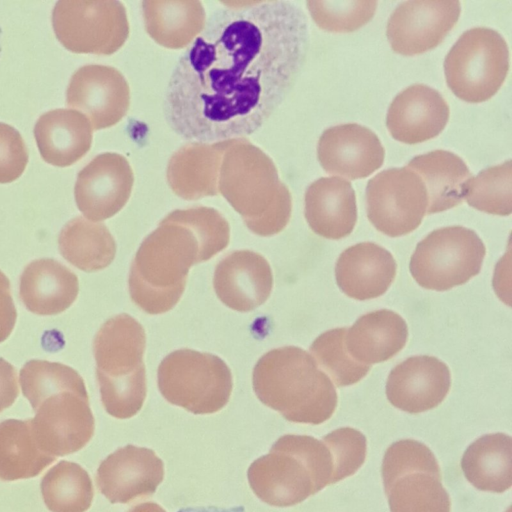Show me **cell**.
<instances>
[{"label": "cell", "instance_id": "15", "mask_svg": "<svg viewBox=\"0 0 512 512\" xmlns=\"http://www.w3.org/2000/svg\"><path fill=\"white\" fill-rule=\"evenodd\" d=\"M66 103L84 114L95 130L117 124L130 106V88L122 73L114 67L89 64L72 75L66 91Z\"/></svg>", "mask_w": 512, "mask_h": 512}, {"label": "cell", "instance_id": "1", "mask_svg": "<svg viewBox=\"0 0 512 512\" xmlns=\"http://www.w3.org/2000/svg\"><path fill=\"white\" fill-rule=\"evenodd\" d=\"M178 59L163 102L190 142L244 138L278 108L304 63L308 21L290 1L222 2Z\"/></svg>", "mask_w": 512, "mask_h": 512}, {"label": "cell", "instance_id": "3", "mask_svg": "<svg viewBox=\"0 0 512 512\" xmlns=\"http://www.w3.org/2000/svg\"><path fill=\"white\" fill-rule=\"evenodd\" d=\"M23 395L35 417L31 429L38 448L50 456L82 449L95 429L82 377L71 367L46 360H30L20 371Z\"/></svg>", "mask_w": 512, "mask_h": 512}, {"label": "cell", "instance_id": "34", "mask_svg": "<svg viewBox=\"0 0 512 512\" xmlns=\"http://www.w3.org/2000/svg\"><path fill=\"white\" fill-rule=\"evenodd\" d=\"M463 199L469 206L494 215L512 212V165L504 163L486 168L464 184Z\"/></svg>", "mask_w": 512, "mask_h": 512}, {"label": "cell", "instance_id": "36", "mask_svg": "<svg viewBox=\"0 0 512 512\" xmlns=\"http://www.w3.org/2000/svg\"><path fill=\"white\" fill-rule=\"evenodd\" d=\"M314 22L328 32H352L368 23L377 7L375 0L307 1Z\"/></svg>", "mask_w": 512, "mask_h": 512}, {"label": "cell", "instance_id": "18", "mask_svg": "<svg viewBox=\"0 0 512 512\" xmlns=\"http://www.w3.org/2000/svg\"><path fill=\"white\" fill-rule=\"evenodd\" d=\"M317 156L329 174L355 180L366 178L384 162V148L369 128L348 123L326 129L319 138Z\"/></svg>", "mask_w": 512, "mask_h": 512}, {"label": "cell", "instance_id": "25", "mask_svg": "<svg viewBox=\"0 0 512 512\" xmlns=\"http://www.w3.org/2000/svg\"><path fill=\"white\" fill-rule=\"evenodd\" d=\"M93 128L88 118L74 109H54L41 115L34 126V137L43 160L67 167L90 149Z\"/></svg>", "mask_w": 512, "mask_h": 512}, {"label": "cell", "instance_id": "37", "mask_svg": "<svg viewBox=\"0 0 512 512\" xmlns=\"http://www.w3.org/2000/svg\"><path fill=\"white\" fill-rule=\"evenodd\" d=\"M333 459V483L353 475L366 458V437L350 427L336 429L322 438Z\"/></svg>", "mask_w": 512, "mask_h": 512}, {"label": "cell", "instance_id": "14", "mask_svg": "<svg viewBox=\"0 0 512 512\" xmlns=\"http://www.w3.org/2000/svg\"><path fill=\"white\" fill-rule=\"evenodd\" d=\"M456 0H413L400 3L390 15L386 35L392 50L413 56L438 46L460 16Z\"/></svg>", "mask_w": 512, "mask_h": 512}, {"label": "cell", "instance_id": "28", "mask_svg": "<svg viewBox=\"0 0 512 512\" xmlns=\"http://www.w3.org/2000/svg\"><path fill=\"white\" fill-rule=\"evenodd\" d=\"M147 34L169 49L189 46L206 24V12L200 1L155 0L142 2Z\"/></svg>", "mask_w": 512, "mask_h": 512}, {"label": "cell", "instance_id": "27", "mask_svg": "<svg viewBox=\"0 0 512 512\" xmlns=\"http://www.w3.org/2000/svg\"><path fill=\"white\" fill-rule=\"evenodd\" d=\"M405 320L390 310L369 312L347 329L345 347L357 362L371 365L389 360L407 341Z\"/></svg>", "mask_w": 512, "mask_h": 512}, {"label": "cell", "instance_id": "42", "mask_svg": "<svg viewBox=\"0 0 512 512\" xmlns=\"http://www.w3.org/2000/svg\"><path fill=\"white\" fill-rule=\"evenodd\" d=\"M130 512H165V511L157 504L144 503L143 505L136 506Z\"/></svg>", "mask_w": 512, "mask_h": 512}, {"label": "cell", "instance_id": "43", "mask_svg": "<svg viewBox=\"0 0 512 512\" xmlns=\"http://www.w3.org/2000/svg\"><path fill=\"white\" fill-rule=\"evenodd\" d=\"M0 54H1V27H0Z\"/></svg>", "mask_w": 512, "mask_h": 512}, {"label": "cell", "instance_id": "12", "mask_svg": "<svg viewBox=\"0 0 512 512\" xmlns=\"http://www.w3.org/2000/svg\"><path fill=\"white\" fill-rule=\"evenodd\" d=\"M52 26L58 41L74 53L111 55L129 36L125 6L114 0L58 1Z\"/></svg>", "mask_w": 512, "mask_h": 512}, {"label": "cell", "instance_id": "22", "mask_svg": "<svg viewBox=\"0 0 512 512\" xmlns=\"http://www.w3.org/2000/svg\"><path fill=\"white\" fill-rule=\"evenodd\" d=\"M396 269V262L388 250L373 242H363L340 254L335 277L339 288L348 297L368 300L388 290Z\"/></svg>", "mask_w": 512, "mask_h": 512}, {"label": "cell", "instance_id": "5", "mask_svg": "<svg viewBox=\"0 0 512 512\" xmlns=\"http://www.w3.org/2000/svg\"><path fill=\"white\" fill-rule=\"evenodd\" d=\"M252 383L257 398L290 422L321 424L337 406L330 378L312 355L299 347L265 353L254 367Z\"/></svg>", "mask_w": 512, "mask_h": 512}, {"label": "cell", "instance_id": "2", "mask_svg": "<svg viewBox=\"0 0 512 512\" xmlns=\"http://www.w3.org/2000/svg\"><path fill=\"white\" fill-rule=\"evenodd\" d=\"M230 227L214 208L170 212L140 245L131 264L132 301L148 314H162L180 300L189 269L225 249Z\"/></svg>", "mask_w": 512, "mask_h": 512}, {"label": "cell", "instance_id": "41", "mask_svg": "<svg viewBox=\"0 0 512 512\" xmlns=\"http://www.w3.org/2000/svg\"><path fill=\"white\" fill-rule=\"evenodd\" d=\"M176 512H246L242 505L237 506H217V505H198L180 508Z\"/></svg>", "mask_w": 512, "mask_h": 512}, {"label": "cell", "instance_id": "33", "mask_svg": "<svg viewBox=\"0 0 512 512\" xmlns=\"http://www.w3.org/2000/svg\"><path fill=\"white\" fill-rule=\"evenodd\" d=\"M40 487L44 503L51 512H86L94 497L88 472L66 460L47 471Z\"/></svg>", "mask_w": 512, "mask_h": 512}, {"label": "cell", "instance_id": "7", "mask_svg": "<svg viewBox=\"0 0 512 512\" xmlns=\"http://www.w3.org/2000/svg\"><path fill=\"white\" fill-rule=\"evenodd\" d=\"M145 346L144 328L126 313L107 320L94 338L101 401L106 412L115 418H131L144 404L147 393Z\"/></svg>", "mask_w": 512, "mask_h": 512}, {"label": "cell", "instance_id": "20", "mask_svg": "<svg viewBox=\"0 0 512 512\" xmlns=\"http://www.w3.org/2000/svg\"><path fill=\"white\" fill-rule=\"evenodd\" d=\"M213 286L227 307L248 312L262 305L270 296L273 274L262 255L251 250H238L217 264Z\"/></svg>", "mask_w": 512, "mask_h": 512}, {"label": "cell", "instance_id": "10", "mask_svg": "<svg viewBox=\"0 0 512 512\" xmlns=\"http://www.w3.org/2000/svg\"><path fill=\"white\" fill-rule=\"evenodd\" d=\"M509 70V50L497 31L475 27L464 32L445 57L448 87L461 100L480 103L496 94Z\"/></svg>", "mask_w": 512, "mask_h": 512}, {"label": "cell", "instance_id": "30", "mask_svg": "<svg viewBox=\"0 0 512 512\" xmlns=\"http://www.w3.org/2000/svg\"><path fill=\"white\" fill-rule=\"evenodd\" d=\"M461 468L477 489L502 493L512 485V438L504 433L487 434L463 454Z\"/></svg>", "mask_w": 512, "mask_h": 512}, {"label": "cell", "instance_id": "13", "mask_svg": "<svg viewBox=\"0 0 512 512\" xmlns=\"http://www.w3.org/2000/svg\"><path fill=\"white\" fill-rule=\"evenodd\" d=\"M366 207L368 219L378 231L403 236L421 224L428 207L427 190L413 170L390 168L368 181Z\"/></svg>", "mask_w": 512, "mask_h": 512}, {"label": "cell", "instance_id": "16", "mask_svg": "<svg viewBox=\"0 0 512 512\" xmlns=\"http://www.w3.org/2000/svg\"><path fill=\"white\" fill-rule=\"evenodd\" d=\"M133 183V170L124 156L102 153L77 175L74 187L77 207L92 222L108 219L125 206Z\"/></svg>", "mask_w": 512, "mask_h": 512}, {"label": "cell", "instance_id": "9", "mask_svg": "<svg viewBox=\"0 0 512 512\" xmlns=\"http://www.w3.org/2000/svg\"><path fill=\"white\" fill-rule=\"evenodd\" d=\"M232 387L229 367L210 353L176 350L158 367V388L162 396L193 414L220 411L228 403Z\"/></svg>", "mask_w": 512, "mask_h": 512}, {"label": "cell", "instance_id": "35", "mask_svg": "<svg viewBox=\"0 0 512 512\" xmlns=\"http://www.w3.org/2000/svg\"><path fill=\"white\" fill-rule=\"evenodd\" d=\"M348 328H335L318 336L310 346L312 357L337 386L357 383L369 372L371 365L355 361L345 347Z\"/></svg>", "mask_w": 512, "mask_h": 512}, {"label": "cell", "instance_id": "40", "mask_svg": "<svg viewBox=\"0 0 512 512\" xmlns=\"http://www.w3.org/2000/svg\"><path fill=\"white\" fill-rule=\"evenodd\" d=\"M19 395L16 369L0 358V412L10 407Z\"/></svg>", "mask_w": 512, "mask_h": 512}, {"label": "cell", "instance_id": "4", "mask_svg": "<svg viewBox=\"0 0 512 512\" xmlns=\"http://www.w3.org/2000/svg\"><path fill=\"white\" fill-rule=\"evenodd\" d=\"M220 193L250 231L272 236L288 224L292 199L272 159L245 138L230 139L220 165Z\"/></svg>", "mask_w": 512, "mask_h": 512}, {"label": "cell", "instance_id": "23", "mask_svg": "<svg viewBox=\"0 0 512 512\" xmlns=\"http://www.w3.org/2000/svg\"><path fill=\"white\" fill-rule=\"evenodd\" d=\"M229 142H189L174 152L166 170L174 194L185 200L216 196L222 156Z\"/></svg>", "mask_w": 512, "mask_h": 512}, {"label": "cell", "instance_id": "29", "mask_svg": "<svg viewBox=\"0 0 512 512\" xmlns=\"http://www.w3.org/2000/svg\"><path fill=\"white\" fill-rule=\"evenodd\" d=\"M406 167L418 173L425 184L428 195L427 214L459 205L464 200V184L472 177L464 161L446 150L418 155Z\"/></svg>", "mask_w": 512, "mask_h": 512}, {"label": "cell", "instance_id": "26", "mask_svg": "<svg viewBox=\"0 0 512 512\" xmlns=\"http://www.w3.org/2000/svg\"><path fill=\"white\" fill-rule=\"evenodd\" d=\"M78 292L76 274L51 258L29 263L20 277V299L29 311L38 315L65 311L76 300Z\"/></svg>", "mask_w": 512, "mask_h": 512}, {"label": "cell", "instance_id": "24", "mask_svg": "<svg viewBox=\"0 0 512 512\" xmlns=\"http://www.w3.org/2000/svg\"><path fill=\"white\" fill-rule=\"evenodd\" d=\"M305 218L319 236L341 239L357 221L356 196L351 183L340 177H322L305 192Z\"/></svg>", "mask_w": 512, "mask_h": 512}, {"label": "cell", "instance_id": "19", "mask_svg": "<svg viewBox=\"0 0 512 512\" xmlns=\"http://www.w3.org/2000/svg\"><path fill=\"white\" fill-rule=\"evenodd\" d=\"M451 386L446 364L432 356H413L396 365L386 383V396L396 408L421 413L437 407Z\"/></svg>", "mask_w": 512, "mask_h": 512}, {"label": "cell", "instance_id": "11", "mask_svg": "<svg viewBox=\"0 0 512 512\" xmlns=\"http://www.w3.org/2000/svg\"><path fill=\"white\" fill-rule=\"evenodd\" d=\"M485 254V245L473 230L444 227L432 231L417 244L409 269L421 287L446 291L477 275Z\"/></svg>", "mask_w": 512, "mask_h": 512}, {"label": "cell", "instance_id": "31", "mask_svg": "<svg viewBox=\"0 0 512 512\" xmlns=\"http://www.w3.org/2000/svg\"><path fill=\"white\" fill-rule=\"evenodd\" d=\"M58 245L61 255L85 272L106 268L116 254V243L108 228L81 216L62 228Z\"/></svg>", "mask_w": 512, "mask_h": 512}, {"label": "cell", "instance_id": "39", "mask_svg": "<svg viewBox=\"0 0 512 512\" xmlns=\"http://www.w3.org/2000/svg\"><path fill=\"white\" fill-rule=\"evenodd\" d=\"M17 318L16 308L11 296L10 282L0 271V342L11 334Z\"/></svg>", "mask_w": 512, "mask_h": 512}, {"label": "cell", "instance_id": "32", "mask_svg": "<svg viewBox=\"0 0 512 512\" xmlns=\"http://www.w3.org/2000/svg\"><path fill=\"white\" fill-rule=\"evenodd\" d=\"M55 459L38 448L32 434L31 419L0 422V480L35 477Z\"/></svg>", "mask_w": 512, "mask_h": 512}, {"label": "cell", "instance_id": "21", "mask_svg": "<svg viewBox=\"0 0 512 512\" xmlns=\"http://www.w3.org/2000/svg\"><path fill=\"white\" fill-rule=\"evenodd\" d=\"M449 119V106L441 94L424 84L400 92L389 106L386 126L391 136L417 144L438 136Z\"/></svg>", "mask_w": 512, "mask_h": 512}, {"label": "cell", "instance_id": "38", "mask_svg": "<svg viewBox=\"0 0 512 512\" xmlns=\"http://www.w3.org/2000/svg\"><path fill=\"white\" fill-rule=\"evenodd\" d=\"M28 163V151L20 133L0 122V184L18 179Z\"/></svg>", "mask_w": 512, "mask_h": 512}, {"label": "cell", "instance_id": "6", "mask_svg": "<svg viewBox=\"0 0 512 512\" xmlns=\"http://www.w3.org/2000/svg\"><path fill=\"white\" fill-rule=\"evenodd\" d=\"M247 478L264 503L293 506L333 484V459L322 440L287 434L272 445L268 454L252 462Z\"/></svg>", "mask_w": 512, "mask_h": 512}, {"label": "cell", "instance_id": "17", "mask_svg": "<svg viewBox=\"0 0 512 512\" xmlns=\"http://www.w3.org/2000/svg\"><path fill=\"white\" fill-rule=\"evenodd\" d=\"M163 478V461L152 449L128 444L100 463L96 485L111 503L125 504L152 495Z\"/></svg>", "mask_w": 512, "mask_h": 512}, {"label": "cell", "instance_id": "8", "mask_svg": "<svg viewBox=\"0 0 512 512\" xmlns=\"http://www.w3.org/2000/svg\"><path fill=\"white\" fill-rule=\"evenodd\" d=\"M381 473L391 512H450L438 462L423 443L404 439L390 445Z\"/></svg>", "mask_w": 512, "mask_h": 512}]
</instances>
